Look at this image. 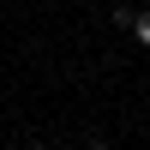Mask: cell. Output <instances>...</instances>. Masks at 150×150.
Segmentation results:
<instances>
[{
	"label": "cell",
	"instance_id": "6da1fadb",
	"mask_svg": "<svg viewBox=\"0 0 150 150\" xmlns=\"http://www.w3.org/2000/svg\"><path fill=\"white\" fill-rule=\"evenodd\" d=\"M132 30H138V42H150V6L138 12V24H132Z\"/></svg>",
	"mask_w": 150,
	"mask_h": 150
}]
</instances>
